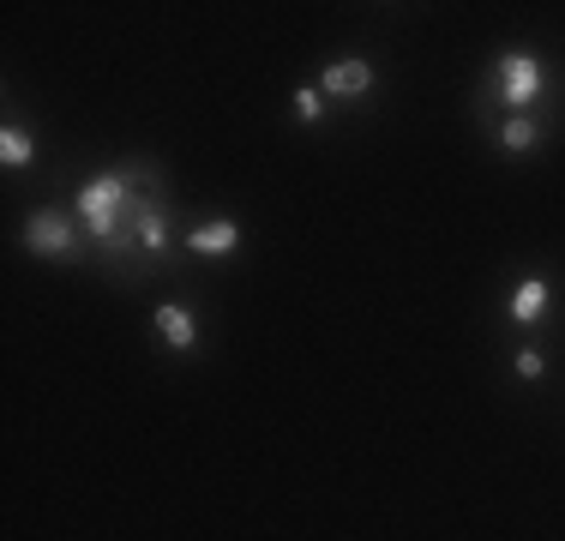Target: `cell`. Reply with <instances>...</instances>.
I'll use <instances>...</instances> for the list:
<instances>
[{
	"label": "cell",
	"instance_id": "obj_10",
	"mask_svg": "<svg viewBox=\"0 0 565 541\" xmlns=\"http://www.w3.org/2000/svg\"><path fill=\"white\" fill-rule=\"evenodd\" d=\"M536 139H541V127H536V121H524V115H512L500 127V144H505V151H517V156L536 151Z\"/></svg>",
	"mask_w": 565,
	"mask_h": 541
},
{
	"label": "cell",
	"instance_id": "obj_6",
	"mask_svg": "<svg viewBox=\"0 0 565 541\" xmlns=\"http://www.w3.org/2000/svg\"><path fill=\"white\" fill-rule=\"evenodd\" d=\"M505 313H512V325H536L541 313H548V284H541V277H524V284L512 289V301H505Z\"/></svg>",
	"mask_w": 565,
	"mask_h": 541
},
{
	"label": "cell",
	"instance_id": "obj_1",
	"mask_svg": "<svg viewBox=\"0 0 565 541\" xmlns=\"http://www.w3.org/2000/svg\"><path fill=\"white\" fill-rule=\"evenodd\" d=\"M78 217H85L90 241L103 247H127V229H121V217H133V180L121 175V168H109V175H97L78 193Z\"/></svg>",
	"mask_w": 565,
	"mask_h": 541
},
{
	"label": "cell",
	"instance_id": "obj_3",
	"mask_svg": "<svg viewBox=\"0 0 565 541\" xmlns=\"http://www.w3.org/2000/svg\"><path fill=\"white\" fill-rule=\"evenodd\" d=\"M25 241H30V253H42V259H73L78 253V229H73L66 211H37Z\"/></svg>",
	"mask_w": 565,
	"mask_h": 541
},
{
	"label": "cell",
	"instance_id": "obj_8",
	"mask_svg": "<svg viewBox=\"0 0 565 541\" xmlns=\"http://www.w3.org/2000/svg\"><path fill=\"white\" fill-rule=\"evenodd\" d=\"M30 156H37V139H30L25 127H7V133H0V163H7V168H25Z\"/></svg>",
	"mask_w": 565,
	"mask_h": 541
},
{
	"label": "cell",
	"instance_id": "obj_4",
	"mask_svg": "<svg viewBox=\"0 0 565 541\" xmlns=\"http://www.w3.org/2000/svg\"><path fill=\"white\" fill-rule=\"evenodd\" d=\"M373 90V61H331L325 66V97H367Z\"/></svg>",
	"mask_w": 565,
	"mask_h": 541
},
{
	"label": "cell",
	"instance_id": "obj_7",
	"mask_svg": "<svg viewBox=\"0 0 565 541\" xmlns=\"http://www.w3.org/2000/svg\"><path fill=\"white\" fill-rule=\"evenodd\" d=\"M156 331H163V337H168V349H180V355H187V349L199 343L193 313H187V307H175V301H168V307H156Z\"/></svg>",
	"mask_w": 565,
	"mask_h": 541
},
{
	"label": "cell",
	"instance_id": "obj_12",
	"mask_svg": "<svg viewBox=\"0 0 565 541\" xmlns=\"http://www.w3.org/2000/svg\"><path fill=\"white\" fill-rule=\"evenodd\" d=\"M541 367H548L541 349H517V379H541Z\"/></svg>",
	"mask_w": 565,
	"mask_h": 541
},
{
	"label": "cell",
	"instance_id": "obj_9",
	"mask_svg": "<svg viewBox=\"0 0 565 541\" xmlns=\"http://www.w3.org/2000/svg\"><path fill=\"white\" fill-rule=\"evenodd\" d=\"M139 247H145V253H163V247H168L163 205H139Z\"/></svg>",
	"mask_w": 565,
	"mask_h": 541
},
{
	"label": "cell",
	"instance_id": "obj_2",
	"mask_svg": "<svg viewBox=\"0 0 565 541\" xmlns=\"http://www.w3.org/2000/svg\"><path fill=\"white\" fill-rule=\"evenodd\" d=\"M493 97H500L505 109H529L541 97V61L529 49H512L493 61Z\"/></svg>",
	"mask_w": 565,
	"mask_h": 541
},
{
	"label": "cell",
	"instance_id": "obj_11",
	"mask_svg": "<svg viewBox=\"0 0 565 541\" xmlns=\"http://www.w3.org/2000/svg\"><path fill=\"white\" fill-rule=\"evenodd\" d=\"M296 121H319V90H313V85L296 90Z\"/></svg>",
	"mask_w": 565,
	"mask_h": 541
},
{
	"label": "cell",
	"instance_id": "obj_5",
	"mask_svg": "<svg viewBox=\"0 0 565 541\" xmlns=\"http://www.w3.org/2000/svg\"><path fill=\"white\" fill-rule=\"evenodd\" d=\"M235 247H241V229H235L229 217H217V223H199V229L187 235V253H199V259H229Z\"/></svg>",
	"mask_w": 565,
	"mask_h": 541
}]
</instances>
